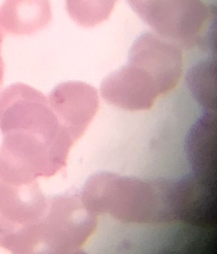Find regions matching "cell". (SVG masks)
Segmentation results:
<instances>
[{
    "label": "cell",
    "instance_id": "6da1fadb",
    "mask_svg": "<svg viewBox=\"0 0 217 254\" xmlns=\"http://www.w3.org/2000/svg\"><path fill=\"white\" fill-rule=\"evenodd\" d=\"M0 159L29 176L53 177L66 166L77 139L39 90L14 83L0 92Z\"/></svg>",
    "mask_w": 217,
    "mask_h": 254
},
{
    "label": "cell",
    "instance_id": "7a4b0ae2",
    "mask_svg": "<svg viewBox=\"0 0 217 254\" xmlns=\"http://www.w3.org/2000/svg\"><path fill=\"white\" fill-rule=\"evenodd\" d=\"M49 203L37 181L0 173V247L13 253H37Z\"/></svg>",
    "mask_w": 217,
    "mask_h": 254
},
{
    "label": "cell",
    "instance_id": "3957f363",
    "mask_svg": "<svg viewBox=\"0 0 217 254\" xmlns=\"http://www.w3.org/2000/svg\"><path fill=\"white\" fill-rule=\"evenodd\" d=\"M96 215L81 194L51 197L42 228L39 253L70 254L82 250L96 227Z\"/></svg>",
    "mask_w": 217,
    "mask_h": 254
},
{
    "label": "cell",
    "instance_id": "277c9868",
    "mask_svg": "<svg viewBox=\"0 0 217 254\" xmlns=\"http://www.w3.org/2000/svg\"><path fill=\"white\" fill-rule=\"evenodd\" d=\"M140 17L163 37L190 42L205 28L209 11L201 0H129Z\"/></svg>",
    "mask_w": 217,
    "mask_h": 254
},
{
    "label": "cell",
    "instance_id": "5b68a950",
    "mask_svg": "<svg viewBox=\"0 0 217 254\" xmlns=\"http://www.w3.org/2000/svg\"><path fill=\"white\" fill-rule=\"evenodd\" d=\"M129 63L151 77L161 95L177 85L182 73V56L173 44L152 33L138 38L132 47Z\"/></svg>",
    "mask_w": 217,
    "mask_h": 254
},
{
    "label": "cell",
    "instance_id": "8992f818",
    "mask_svg": "<svg viewBox=\"0 0 217 254\" xmlns=\"http://www.w3.org/2000/svg\"><path fill=\"white\" fill-rule=\"evenodd\" d=\"M97 96L91 85L70 81L58 84L48 96L62 123L78 140L97 111Z\"/></svg>",
    "mask_w": 217,
    "mask_h": 254
},
{
    "label": "cell",
    "instance_id": "52a82bcc",
    "mask_svg": "<svg viewBox=\"0 0 217 254\" xmlns=\"http://www.w3.org/2000/svg\"><path fill=\"white\" fill-rule=\"evenodd\" d=\"M102 93L110 104L129 110L149 109L160 96L149 76L129 63L106 78Z\"/></svg>",
    "mask_w": 217,
    "mask_h": 254
},
{
    "label": "cell",
    "instance_id": "ba28073f",
    "mask_svg": "<svg viewBox=\"0 0 217 254\" xmlns=\"http://www.w3.org/2000/svg\"><path fill=\"white\" fill-rule=\"evenodd\" d=\"M52 17L49 0H4L0 8L2 28L13 35H30L43 30Z\"/></svg>",
    "mask_w": 217,
    "mask_h": 254
},
{
    "label": "cell",
    "instance_id": "9c48e42d",
    "mask_svg": "<svg viewBox=\"0 0 217 254\" xmlns=\"http://www.w3.org/2000/svg\"><path fill=\"white\" fill-rule=\"evenodd\" d=\"M186 82L192 96L201 105L210 108L216 106L217 64L209 59L194 65L186 75Z\"/></svg>",
    "mask_w": 217,
    "mask_h": 254
},
{
    "label": "cell",
    "instance_id": "30bf717a",
    "mask_svg": "<svg viewBox=\"0 0 217 254\" xmlns=\"http://www.w3.org/2000/svg\"><path fill=\"white\" fill-rule=\"evenodd\" d=\"M108 6L111 8L112 4L104 0H66L69 15L84 27L95 26L104 20L109 12Z\"/></svg>",
    "mask_w": 217,
    "mask_h": 254
},
{
    "label": "cell",
    "instance_id": "8fae6325",
    "mask_svg": "<svg viewBox=\"0 0 217 254\" xmlns=\"http://www.w3.org/2000/svg\"><path fill=\"white\" fill-rule=\"evenodd\" d=\"M4 30L0 22V87L3 83L4 74V64L3 58L1 56V46L3 41Z\"/></svg>",
    "mask_w": 217,
    "mask_h": 254
}]
</instances>
